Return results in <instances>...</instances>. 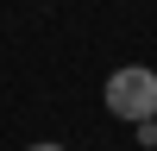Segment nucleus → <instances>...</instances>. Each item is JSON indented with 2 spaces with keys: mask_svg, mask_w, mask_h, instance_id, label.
Instances as JSON below:
<instances>
[{
  "mask_svg": "<svg viewBox=\"0 0 157 151\" xmlns=\"http://www.w3.org/2000/svg\"><path fill=\"white\" fill-rule=\"evenodd\" d=\"M25 151H63V145H50V138H44V145H25Z\"/></svg>",
  "mask_w": 157,
  "mask_h": 151,
  "instance_id": "3",
  "label": "nucleus"
},
{
  "mask_svg": "<svg viewBox=\"0 0 157 151\" xmlns=\"http://www.w3.org/2000/svg\"><path fill=\"white\" fill-rule=\"evenodd\" d=\"M138 145H157V120H138Z\"/></svg>",
  "mask_w": 157,
  "mask_h": 151,
  "instance_id": "2",
  "label": "nucleus"
},
{
  "mask_svg": "<svg viewBox=\"0 0 157 151\" xmlns=\"http://www.w3.org/2000/svg\"><path fill=\"white\" fill-rule=\"evenodd\" d=\"M101 101H107V113H113V120H126V126L157 120V69H145V63L113 69L107 88H101Z\"/></svg>",
  "mask_w": 157,
  "mask_h": 151,
  "instance_id": "1",
  "label": "nucleus"
}]
</instances>
